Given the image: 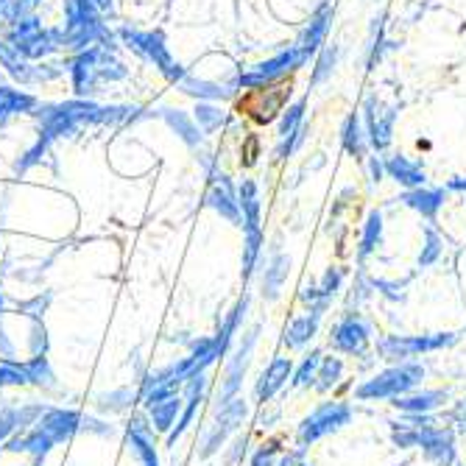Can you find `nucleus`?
I'll return each instance as SVG.
<instances>
[{"label": "nucleus", "instance_id": "f257e3e1", "mask_svg": "<svg viewBox=\"0 0 466 466\" xmlns=\"http://www.w3.org/2000/svg\"><path fill=\"white\" fill-rule=\"evenodd\" d=\"M123 109H101L90 101H67L59 106H48L42 115V140L51 143L56 137L73 135L87 123H106L115 120Z\"/></svg>", "mask_w": 466, "mask_h": 466}, {"label": "nucleus", "instance_id": "f03ea898", "mask_svg": "<svg viewBox=\"0 0 466 466\" xmlns=\"http://www.w3.org/2000/svg\"><path fill=\"white\" fill-rule=\"evenodd\" d=\"M34 428L46 431L56 444H62L73 436H81V433H90V436H112L115 433V428L106 425V421L84 416L78 410H67V408H48Z\"/></svg>", "mask_w": 466, "mask_h": 466}, {"label": "nucleus", "instance_id": "7ed1b4c3", "mask_svg": "<svg viewBox=\"0 0 466 466\" xmlns=\"http://www.w3.org/2000/svg\"><path fill=\"white\" fill-rule=\"evenodd\" d=\"M425 377V369L419 363H400L386 371H380L377 377L366 380L363 386H358L355 397L358 400H394L408 394L410 389L419 386V380Z\"/></svg>", "mask_w": 466, "mask_h": 466}, {"label": "nucleus", "instance_id": "20e7f679", "mask_svg": "<svg viewBox=\"0 0 466 466\" xmlns=\"http://www.w3.org/2000/svg\"><path fill=\"white\" fill-rule=\"evenodd\" d=\"M65 46L84 48L104 36L98 20V0H65Z\"/></svg>", "mask_w": 466, "mask_h": 466}, {"label": "nucleus", "instance_id": "39448f33", "mask_svg": "<svg viewBox=\"0 0 466 466\" xmlns=\"http://www.w3.org/2000/svg\"><path fill=\"white\" fill-rule=\"evenodd\" d=\"M126 67L112 59L104 48H87L73 62V87L78 96H90L98 81H115L123 78Z\"/></svg>", "mask_w": 466, "mask_h": 466}, {"label": "nucleus", "instance_id": "423d86ee", "mask_svg": "<svg viewBox=\"0 0 466 466\" xmlns=\"http://www.w3.org/2000/svg\"><path fill=\"white\" fill-rule=\"evenodd\" d=\"M9 42L25 59H42V56H48L51 51H56L59 46H65V34L42 28V23L36 17H25V20L12 25Z\"/></svg>", "mask_w": 466, "mask_h": 466}, {"label": "nucleus", "instance_id": "0eeeda50", "mask_svg": "<svg viewBox=\"0 0 466 466\" xmlns=\"http://www.w3.org/2000/svg\"><path fill=\"white\" fill-rule=\"evenodd\" d=\"M455 341L452 332H436V335H386L377 341V352L383 360H408L421 352H436L441 347H450Z\"/></svg>", "mask_w": 466, "mask_h": 466}, {"label": "nucleus", "instance_id": "6e6552de", "mask_svg": "<svg viewBox=\"0 0 466 466\" xmlns=\"http://www.w3.org/2000/svg\"><path fill=\"white\" fill-rule=\"evenodd\" d=\"M246 413H248V405H246V400H240V397H235V400H229V402H224V405H218L216 419L209 421V428H207V433H204V439H201L198 455H201V458H213V455L227 444V439L243 425Z\"/></svg>", "mask_w": 466, "mask_h": 466}, {"label": "nucleus", "instance_id": "1a4fd4ad", "mask_svg": "<svg viewBox=\"0 0 466 466\" xmlns=\"http://www.w3.org/2000/svg\"><path fill=\"white\" fill-rule=\"evenodd\" d=\"M352 421V408L347 402H327L321 408H316L302 425H299V444L308 447L335 431H341L344 425Z\"/></svg>", "mask_w": 466, "mask_h": 466}, {"label": "nucleus", "instance_id": "9d476101", "mask_svg": "<svg viewBox=\"0 0 466 466\" xmlns=\"http://www.w3.org/2000/svg\"><path fill=\"white\" fill-rule=\"evenodd\" d=\"M258 327L248 329L246 338L238 344V350L232 352V358H227V369H224V383H221V394H218V405L229 402L238 397L240 386H243V377L248 371V363H251V352H254V344H258Z\"/></svg>", "mask_w": 466, "mask_h": 466}, {"label": "nucleus", "instance_id": "9b49d317", "mask_svg": "<svg viewBox=\"0 0 466 466\" xmlns=\"http://www.w3.org/2000/svg\"><path fill=\"white\" fill-rule=\"evenodd\" d=\"M371 344V329L358 316L344 319L332 329V347L344 355H363Z\"/></svg>", "mask_w": 466, "mask_h": 466}, {"label": "nucleus", "instance_id": "f8f14e48", "mask_svg": "<svg viewBox=\"0 0 466 466\" xmlns=\"http://www.w3.org/2000/svg\"><path fill=\"white\" fill-rule=\"evenodd\" d=\"M126 42L148 62H154L162 73H167L171 78H179V70H174V62L167 56L165 46H162V36L159 34H140V31H123Z\"/></svg>", "mask_w": 466, "mask_h": 466}, {"label": "nucleus", "instance_id": "ddd939ff", "mask_svg": "<svg viewBox=\"0 0 466 466\" xmlns=\"http://www.w3.org/2000/svg\"><path fill=\"white\" fill-rule=\"evenodd\" d=\"M126 439H129V447H132L135 458L140 461V466H159L151 419H146L143 413H135L129 421V433H126Z\"/></svg>", "mask_w": 466, "mask_h": 466}, {"label": "nucleus", "instance_id": "4468645a", "mask_svg": "<svg viewBox=\"0 0 466 466\" xmlns=\"http://www.w3.org/2000/svg\"><path fill=\"white\" fill-rule=\"evenodd\" d=\"M419 447L425 450V455L436 463V466H452L455 463V444H452V433L439 428V425H431L421 431L419 436Z\"/></svg>", "mask_w": 466, "mask_h": 466}, {"label": "nucleus", "instance_id": "2eb2a0df", "mask_svg": "<svg viewBox=\"0 0 466 466\" xmlns=\"http://www.w3.org/2000/svg\"><path fill=\"white\" fill-rule=\"evenodd\" d=\"M0 65L4 67H9V73L17 78V81H23V84H31V81H46V78H54L56 76V70H42V67H31L28 65V59L12 46V42L6 39H0Z\"/></svg>", "mask_w": 466, "mask_h": 466}, {"label": "nucleus", "instance_id": "dca6fc26", "mask_svg": "<svg viewBox=\"0 0 466 466\" xmlns=\"http://www.w3.org/2000/svg\"><path fill=\"white\" fill-rule=\"evenodd\" d=\"M290 374H293V363H290V358H274V360L268 363V369L260 374V383H258V400H260V402H268L277 391H282V389H285V383L290 380Z\"/></svg>", "mask_w": 466, "mask_h": 466}, {"label": "nucleus", "instance_id": "f3484780", "mask_svg": "<svg viewBox=\"0 0 466 466\" xmlns=\"http://www.w3.org/2000/svg\"><path fill=\"white\" fill-rule=\"evenodd\" d=\"M182 408H185V400H182L179 394H174V397H165V400H159V402H151V405L146 408V413H148V419H151L154 431H159V433H171L174 425H177V419L182 416Z\"/></svg>", "mask_w": 466, "mask_h": 466}, {"label": "nucleus", "instance_id": "a211bd4d", "mask_svg": "<svg viewBox=\"0 0 466 466\" xmlns=\"http://www.w3.org/2000/svg\"><path fill=\"white\" fill-rule=\"evenodd\" d=\"M209 207L216 209V213H221L224 218H229L232 224H240V201H235V196H232V185L227 182V177H221V179H216V185L209 187Z\"/></svg>", "mask_w": 466, "mask_h": 466}, {"label": "nucleus", "instance_id": "6ab92c4d", "mask_svg": "<svg viewBox=\"0 0 466 466\" xmlns=\"http://www.w3.org/2000/svg\"><path fill=\"white\" fill-rule=\"evenodd\" d=\"M319 321H321V313H308V316H299V319H293L290 327L285 329V344L290 350H302L305 344H310V338L316 335L319 329Z\"/></svg>", "mask_w": 466, "mask_h": 466}, {"label": "nucleus", "instance_id": "aec40b11", "mask_svg": "<svg viewBox=\"0 0 466 466\" xmlns=\"http://www.w3.org/2000/svg\"><path fill=\"white\" fill-rule=\"evenodd\" d=\"M140 400V391L123 386V389H115V391H104L96 397V408L101 413H126L135 402Z\"/></svg>", "mask_w": 466, "mask_h": 466}, {"label": "nucleus", "instance_id": "412c9836", "mask_svg": "<svg viewBox=\"0 0 466 466\" xmlns=\"http://www.w3.org/2000/svg\"><path fill=\"white\" fill-rule=\"evenodd\" d=\"M447 394L444 391H421V394H410V397H394V408L405 410V413H431L433 408L444 405Z\"/></svg>", "mask_w": 466, "mask_h": 466}, {"label": "nucleus", "instance_id": "4be33fe9", "mask_svg": "<svg viewBox=\"0 0 466 466\" xmlns=\"http://www.w3.org/2000/svg\"><path fill=\"white\" fill-rule=\"evenodd\" d=\"M288 274H290V260L285 258V254H274V260H271V266L266 268V277H263V296L268 302H274L279 296Z\"/></svg>", "mask_w": 466, "mask_h": 466}, {"label": "nucleus", "instance_id": "5701e85b", "mask_svg": "<svg viewBox=\"0 0 466 466\" xmlns=\"http://www.w3.org/2000/svg\"><path fill=\"white\" fill-rule=\"evenodd\" d=\"M36 106V98L20 90H9V87H0V126H4L12 115L17 112H31Z\"/></svg>", "mask_w": 466, "mask_h": 466}, {"label": "nucleus", "instance_id": "b1692460", "mask_svg": "<svg viewBox=\"0 0 466 466\" xmlns=\"http://www.w3.org/2000/svg\"><path fill=\"white\" fill-rule=\"evenodd\" d=\"M23 371L28 377L31 386H39V389H54L56 386V374L51 369V360L48 355H39V358H31L23 363Z\"/></svg>", "mask_w": 466, "mask_h": 466}, {"label": "nucleus", "instance_id": "393cba45", "mask_svg": "<svg viewBox=\"0 0 466 466\" xmlns=\"http://www.w3.org/2000/svg\"><path fill=\"white\" fill-rule=\"evenodd\" d=\"M240 207H243L246 229H258L260 227V201H258V187L251 182H243V187H240Z\"/></svg>", "mask_w": 466, "mask_h": 466}, {"label": "nucleus", "instance_id": "a878e982", "mask_svg": "<svg viewBox=\"0 0 466 466\" xmlns=\"http://www.w3.org/2000/svg\"><path fill=\"white\" fill-rule=\"evenodd\" d=\"M341 374H344L341 358H321V366H319V374H316V389L319 391H329L332 386H338Z\"/></svg>", "mask_w": 466, "mask_h": 466}, {"label": "nucleus", "instance_id": "bb28decb", "mask_svg": "<svg viewBox=\"0 0 466 466\" xmlns=\"http://www.w3.org/2000/svg\"><path fill=\"white\" fill-rule=\"evenodd\" d=\"M260 246H263V235L260 227L258 229H246V251H243V277H251L254 263L260 258Z\"/></svg>", "mask_w": 466, "mask_h": 466}, {"label": "nucleus", "instance_id": "cd10ccee", "mask_svg": "<svg viewBox=\"0 0 466 466\" xmlns=\"http://www.w3.org/2000/svg\"><path fill=\"white\" fill-rule=\"evenodd\" d=\"M319 366H321V352L316 350V352H310V355L302 360L299 369H296V374H293V386H299V389L313 386V383H316V374H319Z\"/></svg>", "mask_w": 466, "mask_h": 466}, {"label": "nucleus", "instance_id": "c85d7f7f", "mask_svg": "<svg viewBox=\"0 0 466 466\" xmlns=\"http://www.w3.org/2000/svg\"><path fill=\"white\" fill-rule=\"evenodd\" d=\"M36 4L39 0H0V17H6L9 23H20L31 17Z\"/></svg>", "mask_w": 466, "mask_h": 466}, {"label": "nucleus", "instance_id": "c756f323", "mask_svg": "<svg viewBox=\"0 0 466 466\" xmlns=\"http://www.w3.org/2000/svg\"><path fill=\"white\" fill-rule=\"evenodd\" d=\"M6 386H28V377L23 371V363L17 360H0V389Z\"/></svg>", "mask_w": 466, "mask_h": 466}, {"label": "nucleus", "instance_id": "7c9ffc66", "mask_svg": "<svg viewBox=\"0 0 466 466\" xmlns=\"http://www.w3.org/2000/svg\"><path fill=\"white\" fill-rule=\"evenodd\" d=\"M51 299H54V293H51V290L36 293L34 299H28V302L20 305V313L28 316V319H34V321H42V316H46L48 308H51Z\"/></svg>", "mask_w": 466, "mask_h": 466}, {"label": "nucleus", "instance_id": "2f4dec72", "mask_svg": "<svg viewBox=\"0 0 466 466\" xmlns=\"http://www.w3.org/2000/svg\"><path fill=\"white\" fill-rule=\"evenodd\" d=\"M48 329L42 321H34L31 324V335H28V350H31V358H39V355H48Z\"/></svg>", "mask_w": 466, "mask_h": 466}, {"label": "nucleus", "instance_id": "473e14b6", "mask_svg": "<svg viewBox=\"0 0 466 466\" xmlns=\"http://www.w3.org/2000/svg\"><path fill=\"white\" fill-rule=\"evenodd\" d=\"M17 433V408L0 405V447H4Z\"/></svg>", "mask_w": 466, "mask_h": 466}, {"label": "nucleus", "instance_id": "72a5a7b5", "mask_svg": "<svg viewBox=\"0 0 466 466\" xmlns=\"http://www.w3.org/2000/svg\"><path fill=\"white\" fill-rule=\"evenodd\" d=\"M389 167H391L394 177H397L402 185H421V182H425V177H421V174L416 171V165H410V162H405V159H394Z\"/></svg>", "mask_w": 466, "mask_h": 466}, {"label": "nucleus", "instance_id": "f704fd0d", "mask_svg": "<svg viewBox=\"0 0 466 466\" xmlns=\"http://www.w3.org/2000/svg\"><path fill=\"white\" fill-rule=\"evenodd\" d=\"M408 204L416 207V209H421L425 216H433L436 209H439V204H441V193H410L408 196Z\"/></svg>", "mask_w": 466, "mask_h": 466}, {"label": "nucleus", "instance_id": "c9c22d12", "mask_svg": "<svg viewBox=\"0 0 466 466\" xmlns=\"http://www.w3.org/2000/svg\"><path fill=\"white\" fill-rule=\"evenodd\" d=\"M380 229H383V224H380V216L374 213L366 224V232H363V243H360V258H366V254L377 246L380 240Z\"/></svg>", "mask_w": 466, "mask_h": 466}, {"label": "nucleus", "instance_id": "e433bc0d", "mask_svg": "<svg viewBox=\"0 0 466 466\" xmlns=\"http://www.w3.org/2000/svg\"><path fill=\"white\" fill-rule=\"evenodd\" d=\"M277 447H260L258 452L251 455V463L248 466H277Z\"/></svg>", "mask_w": 466, "mask_h": 466}, {"label": "nucleus", "instance_id": "4c0bfd02", "mask_svg": "<svg viewBox=\"0 0 466 466\" xmlns=\"http://www.w3.org/2000/svg\"><path fill=\"white\" fill-rule=\"evenodd\" d=\"M439 251H441L439 238H436L433 232H428V248H425V254H421V258H419V266H431V263L439 258Z\"/></svg>", "mask_w": 466, "mask_h": 466}, {"label": "nucleus", "instance_id": "58836bf2", "mask_svg": "<svg viewBox=\"0 0 466 466\" xmlns=\"http://www.w3.org/2000/svg\"><path fill=\"white\" fill-rule=\"evenodd\" d=\"M347 148H350L352 154H360V151H363V146H360V132H358V120H355V117L347 120Z\"/></svg>", "mask_w": 466, "mask_h": 466}, {"label": "nucleus", "instance_id": "ea45409f", "mask_svg": "<svg viewBox=\"0 0 466 466\" xmlns=\"http://www.w3.org/2000/svg\"><path fill=\"white\" fill-rule=\"evenodd\" d=\"M0 358H4V360H15V344L6 338L4 324H0Z\"/></svg>", "mask_w": 466, "mask_h": 466}, {"label": "nucleus", "instance_id": "a19ab883", "mask_svg": "<svg viewBox=\"0 0 466 466\" xmlns=\"http://www.w3.org/2000/svg\"><path fill=\"white\" fill-rule=\"evenodd\" d=\"M332 62H335V48H327V51H324V56H321V62H319V73H316V78H319V81L329 73V65H332Z\"/></svg>", "mask_w": 466, "mask_h": 466}, {"label": "nucleus", "instance_id": "79ce46f5", "mask_svg": "<svg viewBox=\"0 0 466 466\" xmlns=\"http://www.w3.org/2000/svg\"><path fill=\"white\" fill-rule=\"evenodd\" d=\"M302 452H305V447H302V450H296V452H290V455H285V458L279 461V466H310V463L302 461Z\"/></svg>", "mask_w": 466, "mask_h": 466}, {"label": "nucleus", "instance_id": "37998d69", "mask_svg": "<svg viewBox=\"0 0 466 466\" xmlns=\"http://www.w3.org/2000/svg\"><path fill=\"white\" fill-rule=\"evenodd\" d=\"M452 421H455V425H458L461 431H466V400L455 405V410H452Z\"/></svg>", "mask_w": 466, "mask_h": 466}, {"label": "nucleus", "instance_id": "c03bdc74", "mask_svg": "<svg viewBox=\"0 0 466 466\" xmlns=\"http://www.w3.org/2000/svg\"><path fill=\"white\" fill-rule=\"evenodd\" d=\"M0 313H4V290H0Z\"/></svg>", "mask_w": 466, "mask_h": 466}, {"label": "nucleus", "instance_id": "a18cd8bd", "mask_svg": "<svg viewBox=\"0 0 466 466\" xmlns=\"http://www.w3.org/2000/svg\"><path fill=\"white\" fill-rule=\"evenodd\" d=\"M112 4V0H98V6H109Z\"/></svg>", "mask_w": 466, "mask_h": 466}]
</instances>
